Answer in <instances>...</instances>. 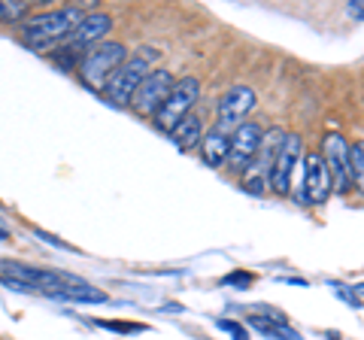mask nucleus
Masks as SVG:
<instances>
[{
	"mask_svg": "<svg viewBox=\"0 0 364 340\" xmlns=\"http://www.w3.org/2000/svg\"><path fill=\"white\" fill-rule=\"evenodd\" d=\"M128 58V49L122 43H100V46L88 49V55L79 64V79L91 88V92H104L112 73L119 70Z\"/></svg>",
	"mask_w": 364,
	"mask_h": 340,
	"instance_id": "obj_4",
	"label": "nucleus"
},
{
	"mask_svg": "<svg viewBox=\"0 0 364 340\" xmlns=\"http://www.w3.org/2000/svg\"><path fill=\"white\" fill-rule=\"evenodd\" d=\"M222 282H225V286H249V282H252V274H246V270H237V274H228Z\"/></svg>",
	"mask_w": 364,
	"mask_h": 340,
	"instance_id": "obj_18",
	"label": "nucleus"
},
{
	"mask_svg": "<svg viewBox=\"0 0 364 340\" xmlns=\"http://www.w3.org/2000/svg\"><path fill=\"white\" fill-rule=\"evenodd\" d=\"M346 13H349L352 18H358V21H364V0H352V4L346 6Z\"/></svg>",
	"mask_w": 364,
	"mask_h": 340,
	"instance_id": "obj_19",
	"label": "nucleus"
},
{
	"mask_svg": "<svg viewBox=\"0 0 364 340\" xmlns=\"http://www.w3.org/2000/svg\"><path fill=\"white\" fill-rule=\"evenodd\" d=\"M158 58H161V52L152 49V46H143V49H136L134 55H128L124 64L112 73V79L107 83L104 97L109 100L112 107H131L134 92L143 85V79L149 76L152 70H158Z\"/></svg>",
	"mask_w": 364,
	"mask_h": 340,
	"instance_id": "obj_2",
	"label": "nucleus"
},
{
	"mask_svg": "<svg viewBox=\"0 0 364 340\" xmlns=\"http://www.w3.org/2000/svg\"><path fill=\"white\" fill-rule=\"evenodd\" d=\"M198 97H200V79L198 76H182V79H176L173 92L167 95L164 107L158 110V116H155V128L164 131L167 137H170V131H173L186 116H191V110H195Z\"/></svg>",
	"mask_w": 364,
	"mask_h": 340,
	"instance_id": "obj_6",
	"label": "nucleus"
},
{
	"mask_svg": "<svg viewBox=\"0 0 364 340\" xmlns=\"http://www.w3.org/2000/svg\"><path fill=\"white\" fill-rule=\"evenodd\" d=\"M249 325H252L255 331H261L264 337H273V340H301V334L294 331V328H289V322L282 319V316H273V319H261V316H252Z\"/></svg>",
	"mask_w": 364,
	"mask_h": 340,
	"instance_id": "obj_14",
	"label": "nucleus"
},
{
	"mask_svg": "<svg viewBox=\"0 0 364 340\" xmlns=\"http://www.w3.org/2000/svg\"><path fill=\"white\" fill-rule=\"evenodd\" d=\"M219 328H222V331H228V334H234V340H249V331H246V328L240 325V322H228V319H219Z\"/></svg>",
	"mask_w": 364,
	"mask_h": 340,
	"instance_id": "obj_17",
	"label": "nucleus"
},
{
	"mask_svg": "<svg viewBox=\"0 0 364 340\" xmlns=\"http://www.w3.org/2000/svg\"><path fill=\"white\" fill-rule=\"evenodd\" d=\"M85 18L82 6H61V9H49V13L31 16L18 25V40L25 43L31 52H43L52 55L61 49V43L70 37L73 28Z\"/></svg>",
	"mask_w": 364,
	"mask_h": 340,
	"instance_id": "obj_1",
	"label": "nucleus"
},
{
	"mask_svg": "<svg viewBox=\"0 0 364 340\" xmlns=\"http://www.w3.org/2000/svg\"><path fill=\"white\" fill-rule=\"evenodd\" d=\"M352 292H355V294H364V286H358V289H352Z\"/></svg>",
	"mask_w": 364,
	"mask_h": 340,
	"instance_id": "obj_22",
	"label": "nucleus"
},
{
	"mask_svg": "<svg viewBox=\"0 0 364 340\" xmlns=\"http://www.w3.org/2000/svg\"><path fill=\"white\" fill-rule=\"evenodd\" d=\"M352 186L364 195V140L352 146Z\"/></svg>",
	"mask_w": 364,
	"mask_h": 340,
	"instance_id": "obj_16",
	"label": "nucleus"
},
{
	"mask_svg": "<svg viewBox=\"0 0 364 340\" xmlns=\"http://www.w3.org/2000/svg\"><path fill=\"white\" fill-rule=\"evenodd\" d=\"M322 158H325V164L334 176V191L337 195H349L352 191V146L340 131L325 134Z\"/></svg>",
	"mask_w": 364,
	"mask_h": 340,
	"instance_id": "obj_9",
	"label": "nucleus"
},
{
	"mask_svg": "<svg viewBox=\"0 0 364 340\" xmlns=\"http://www.w3.org/2000/svg\"><path fill=\"white\" fill-rule=\"evenodd\" d=\"M301 158H304L301 134H286V140H282L277 152V161L270 167V176H267V188L273 195H279V198L291 195V179H294V170H298Z\"/></svg>",
	"mask_w": 364,
	"mask_h": 340,
	"instance_id": "obj_8",
	"label": "nucleus"
},
{
	"mask_svg": "<svg viewBox=\"0 0 364 340\" xmlns=\"http://www.w3.org/2000/svg\"><path fill=\"white\" fill-rule=\"evenodd\" d=\"M334 191V176L328 170L322 152H306L301 158L298 170H294L291 179V195L298 203H310V207H318L331 198Z\"/></svg>",
	"mask_w": 364,
	"mask_h": 340,
	"instance_id": "obj_3",
	"label": "nucleus"
},
{
	"mask_svg": "<svg viewBox=\"0 0 364 340\" xmlns=\"http://www.w3.org/2000/svg\"><path fill=\"white\" fill-rule=\"evenodd\" d=\"M173 85H176V79L170 70H164V67H158V70H152L149 76L143 79V85L134 92V100H131V107L140 112V116H158V110L164 107V100L167 95L173 92Z\"/></svg>",
	"mask_w": 364,
	"mask_h": 340,
	"instance_id": "obj_10",
	"label": "nucleus"
},
{
	"mask_svg": "<svg viewBox=\"0 0 364 340\" xmlns=\"http://www.w3.org/2000/svg\"><path fill=\"white\" fill-rule=\"evenodd\" d=\"M109 31H112V18L107 13H85V18L73 28V33L61 43V49H58L61 58H64V67H70L76 58H79V64H82L88 49L100 46Z\"/></svg>",
	"mask_w": 364,
	"mask_h": 340,
	"instance_id": "obj_5",
	"label": "nucleus"
},
{
	"mask_svg": "<svg viewBox=\"0 0 364 340\" xmlns=\"http://www.w3.org/2000/svg\"><path fill=\"white\" fill-rule=\"evenodd\" d=\"M261 137H264V131L258 128L255 122H243L240 128L231 134V155H228V161H231L234 170H243L255 161V155L261 149Z\"/></svg>",
	"mask_w": 364,
	"mask_h": 340,
	"instance_id": "obj_11",
	"label": "nucleus"
},
{
	"mask_svg": "<svg viewBox=\"0 0 364 340\" xmlns=\"http://www.w3.org/2000/svg\"><path fill=\"white\" fill-rule=\"evenodd\" d=\"M198 149H200V158L207 167H222V164H228V155H231V137H225L222 131L213 128L203 134Z\"/></svg>",
	"mask_w": 364,
	"mask_h": 340,
	"instance_id": "obj_12",
	"label": "nucleus"
},
{
	"mask_svg": "<svg viewBox=\"0 0 364 340\" xmlns=\"http://www.w3.org/2000/svg\"><path fill=\"white\" fill-rule=\"evenodd\" d=\"M203 119L198 116V112H191V116H186L173 131H170V140L176 143L179 152H188V149H198L200 140H203Z\"/></svg>",
	"mask_w": 364,
	"mask_h": 340,
	"instance_id": "obj_13",
	"label": "nucleus"
},
{
	"mask_svg": "<svg viewBox=\"0 0 364 340\" xmlns=\"http://www.w3.org/2000/svg\"><path fill=\"white\" fill-rule=\"evenodd\" d=\"M40 237V240H46V243H52V246H58V249H73V246H67L64 240H58V237H52V234H46V231H33Z\"/></svg>",
	"mask_w": 364,
	"mask_h": 340,
	"instance_id": "obj_21",
	"label": "nucleus"
},
{
	"mask_svg": "<svg viewBox=\"0 0 364 340\" xmlns=\"http://www.w3.org/2000/svg\"><path fill=\"white\" fill-rule=\"evenodd\" d=\"M258 95L249 85H231L228 92L219 97V107H215V131H222L225 137L240 128L246 122V116L255 110Z\"/></svg>",
	"mask_w": 364,
	"mask_h": 340,
	"instance_id": "obj_7",
	"label": "nucleus"
},
{
	"mask_svg": "<svg viewBox=\"0 0 364 340\" xmlns=\"http://www.w3.org/2000/svg\"><path fill=\"white\" fill-rule=\"evenodd\" d=\"M28 13L31 4H25V0H0V21H6V25H21Z\"/></svg>",
	"mask_w": 364,
	"mask_h": 340,
	"instance_id": "obj_15",
	"label": "nucleus"
},
{
	"mask_svg": "<svg viewBox=\"0 0 364 340\" xmlns=\"http://www.w3.org/2000/svg\"><path fill=\"white\" fill-rule=\"evenodd\" d=\"M100 328H112V331H143V325H119V322H100Z\"/></svg>",
	"mask_w": 364,
	"mask_h": 340,
	"instance_id": "obj_20",
	"label": "nucleus"
}]
</instances>
